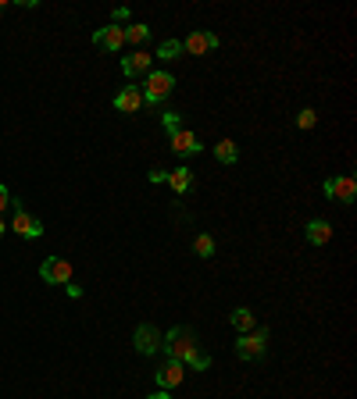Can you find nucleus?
Masks as SVG:
<instances>
[{
    "mask_svg": "<svg viewBox=\"0 0 357 399\" xmlns=\"http://www.w3.org/2000/svg\"><path fill=\"white\" fill-rule=\"evenodd\" d=\"M168 360H178V363H190L197 353H200V343H197V331L190 324H175L168 335H165V346Z\"/></svg>",
    "mask_w": 357,
    "mask_h": 399,
    "instance_id": "1",
    "label": "nucleus"
},
{
    "mask_svg": "<svg viewBox=\"0 0 357 399\" xmlns=\"http://www.w3.org/2000/svg\"><path fill=\"white\" fill-rule=\"evenodd\" d=\"M264 350H268V328H254L236 339V357L240 360H257L264 357Z\"/></svg>",
    "mask_w": 357,
    "mask_h": 399,
    "instance_id": "2",
    "label": "nucleus"
},
{
    "mask_svg": "<svg viewBox=\"0 0 357 399\" xmlns=\"http://www.w3.org/2000/svg\"><path fill=\"white\" fill-rule=\"evenodd\" d=\"M172 89H175V79L168 72H151V75H146V86L139 89V93H143V104H161Z\"/></svg>",
    "mask_w": 357,
    "mask_h": 399,
    "instance_id": "3",
    "label": "nucleus"
},
{
    "mask_svg": "<svg viewBox=\"0 0 357 399\" xmlns=\"http://www.w3.org/2000/svg\"><path fill=\"white\" fill-rule=\"evenodd\" d=\"M40 279L50 282V285H68L72 282V260L65 257H47L40 264Z\"/></svg>",
    "mask_w": 357,
    "mask_h": 399,
    "instance_id": "4",
    "label": "nucleus"
},
{
    "mask_svg": "<svg viewBox=\"0 0 357 399\" xmlns=\"http://www.w3.org/2000/svg\"><path fill=\"white\" fill-rule=\"evenodd\" d=\"M132 343H136V350H139L143 357H154V353L165 346V335H161L154 324H136V331H132Z\"/></svg>",
    "mask_w": 357,
    "mask_h": 399,
    "instance_id": "5",
    "label": "nucleus"
},
{
    "mask_svg": "<svg viewBox=\"0 0 357 399\" xmlns=\"http://www.w3.org/2000/svg\"><path fill=\"white\" fill-rule=\"evenodd\" d=\"M321 189H325V196H329V200L354 203V196H357V182H354L350 175H340V178H325V182H321Z\"/></svg>",
    "mask_w": 357,
    "mask_h": 399,
    "instance_id": "6",
    "label": "nucleus"
},
{
    "mask_svg": "<svg viewBox=\"0 0 357 399\" xmlns=\"http://www.w3.org/2000/svg\"><path fill=\"white\" fill-rule=\"evenodd\" d=\"M93 47L97 50H107V54L122 50L126 47V25H104V29H97V33H93Z\"/></svg>",
    "mask_w": 357,
    "mask_h": 399,
    "instance_id": "7",
    "label": "nucleus"
},
{
    "mask_svg": "<svg viewBox=\"0 0 357 399\" xmlns=\"http://www.w3.org/2000/svg\"><path fill=\"white\" fill-rule=\"evenodd\" d=\"M211 50H218V36L215 33H204V29H197V33H190L183 40V54L204 57V54H211Z\"/></svg>",
    "mask_w": 357,
    "mask_h": 399,
    "instance_id": "8",
    "label": "nucleus"
},
{
    "mask_svg": "<svg viewBox=\"0 0 357 399\" xmlns=\"http://www.w3.org/2000/svg\"><path fill=\"white\" fill-rule=\"evenodd\" d=\"M11 232H18L22 239H40L43 235V221L36 218V214H29V210H15V221H11Z\"/></svg>",
    "mask_w": 357,
    "mask_h": 399,
    "instance_id": "9",
    "label": "nucleus"
},
{
    "mask_svg": "<svg viewBox=\"0 0 357 399\" xmlns=\"http://www.w3.org/2000/svg\"><path fill=\"white\" fill-rule=\"evenodd\" d=\"M151 65H154V57L146 54V50H132L129 57H122V72L129 79H139V75H151Z\"/></svg>",
    "mask_w": 357,
    "mask_h": 399,
    "instance_id": "10",
    "label": "nucleus"
},
{
    "mask_svg": "<svg viewBox=\"0 0 357 399\" xmlns=\"http://www.w3.org/2000/svg\"><path fill=\"white\" fill-rule=\"evenodd\" d=\"M186 363H178V360H165L158 371H154V378H158V385L161 389H175V385H183V378H186V371H183Z\"/></svg>",
    "mask_w": 357,
    "mask_h": 399,
    "instance_id": "11",
    "label": "nucleus"
},
{
    "mask_svg": "<svg viewBox=\"0 0 357 399\" xmlns=\"http://www.w3.org/2000/svg\"><path fill=\"white\" fill-rule=\"evenodd\" d=\"M114 107L122 111V114H136L143 107V93L136 86H126V89H118V97H114Z\"/></svg>",
    "mask_w": 357,
    "mask_h": 399,
    "instance_id": "12",
    "label": "nucleus"
},
{
    "mask_svg": "<svg viewBox=\"0 0 357 399\" xmlns=\"http://www.w3.org/2000/svg\"><path fill=\"white\" fill-rule=\"evenodd\" d=\"M172 150L178 153V157H190V153H200L204 146H200V139H197L193 132H186V129H178V132L172 136Z\"/></svg>",
    "mask_w": 357,
    "mask_h": 399,
    "instance_id": "13",
    "label": "nucleus"
},
{
    "mask_svg": "<svg viewBox=\"0 0 357 399\" xmlns=\"http://www.w3.org/2000/svg\"><path fill=\"white\" fill-rule=\"evenodd\" d=\"M304 235H307L311 247H325V242L333 239V225H329V221H321V218H314V221H307Z\"/></svg>",
    "mask_w": 357,
    "mask_h": 399,
    "instance_id": "14",
    "label": "nucleus"
},
{
    "mask_svg": "<svg viewBox=\"0 0 357 399\" xmlns=\"http://www.w3.org/2000/svg\"><path fill=\"white\" fill-rule=\"evenodd\" d=\"M229 321H232V328L240 331V335H247V331L257 328V314L250 311V306H236V311L229 314Z\"/></svg>",
    "mask_w": 357,
    "mask_h": 399,
    "instance_id": "15",
    "label": "nucleus"
},
{
    "mask_svg": "<svg viewBox=\"0 0 357 399\" xmlns=\"http://www.w3.org/2000/svg\"><path fill=\"white\" fill-rule=\"evenodd\" d=\"M165 182H168L178 196H183V193H190V186H193V171H190V168H175V171H168Z\"/></svg>",
    "mask_w": 357,
    "mask_h": 399,
    "instance_id": "16",
    "label": "nucleus"
},
{
    "mask_svg": "<svg viewBox=\"0 0 357 399\" xmlns=\"http://www.w3.org/2000/svg\"><path fill=\"white\" fill-rule=\"evenodd\" d=\"M146 40H151V25H143V22H132V25H126V43H132V47H143Z\"/></svg>",
    "mask_w": 357,
    "mask_h": 399,
    "instance_id": "17",
    "label": "nucleus"
},
{
    "mask_svg": "<svg viewBox=\"0 0 357 399\" xmlns=\"http://www.w3.org/2000/svg\"><path fill=\"white\" fill-rule=\"evenodd\" d=\"M215 157H218L222 164H236V161H240V150H236L232 139H222V143L215 146Z\"/></svg>",
    "mask_w": 357,
    "mask_h": 399,
    "instance_id": "18",
    "label": "nucleus"
},
{
    "mask_svg": "<svg viewBox=\"0 0 357 399\" xmlns=\"http://www.w3.org/2000/svg\"><path fill=\"white\" fill-rule=\"evenodd\" d=\"M154 57H161V61H178V57H183V40H165Z\"/></svg>",
    "mask_w": 357,
    "mask_h": 399,
    "instance_id": "19",
    "label": "nucleus"
},
{
    "mask_svg": "<svg viewBox=\"0 0 357 399\" xmlns=\"http://www.w3.org/2000/svg\"><path fill=\"white\" fill-rule=\"evenodd\" d=\"M193 250H197V257H215V235L200 232V235L193 239Z\"/></svg>",
    "mask_w": 357,
    "mask_h": 399,
    "instance_id": "20",
    "label": "nucleus"
},
{
    "mask_svg": "<svg viewBox=\"0 0 357 399\" xmlns=\"http://www.w3.org/2000/svg\"><path fill=\"white\" fill-rule=\"evenodd\" d=\"M161 125H165V132H168V136H175L178 129H183V114H175V111H165V114H161Z\"/></svg>",
    "mask_w": 357,
    "mask_h": 399,
    "instance_id": "21",
    "label": "nucleus"
},
{
    "mask_svg": "<svg viewBox=\"0 0 357 399\" xmlns=\"http://www.w3.org/2000/svg\"><path fill=\"white\" fill-rule=\"evenodd\" d=\"M314 125H318V114L311 107H304L301 114H296V129H314Z\"/></svg>",
    "mask_w": 357,
    "mask_h": 399,
    "instance_id": "22",
    "label": "nucleus"
},
{
    "mask_svg": "<svg viewBox=\"0 0 357 399\" xmlns=\"http://www.w3.org/2000/svg\"><path fill=\"white\" fill-rule=\"evenodd\" d=\"M190 367H193V371H207V367H211V357H207V353H197V357L190 360Z\"/></svg>",
    "mask_w": 357,
    "mask_h": 399,
    "instance_id": "23",
    "label": "nucleus"
},
{
    "mask_svg": "<svg viewBox=\"0 0 357 399\" xmlns=\"http://www.w3.org/2000/svg\"><path fill=\"white\" fill-rule=\"evenodd\" d=\"M11 207V193H8V186H4V182H0V214H4Z\"/></svg>",
    "mask_w": 357,
    "mask_h": 399,
    "instance_id": "24",
    "label": "nucleus"
},
{
    "mask_svg": "<svg viewBox=\"0 0 357 399\" xmlns=\"http://www.w3.org/2000/svg\"><path fill=\"white\" fill-rule=\"evenodd\" d=\"M122 22H129V8H114V22L111 25H122Z\"/></svg>",
    "mask_w": 357,
    "mask_h": 399,
    "instance_id": "25",
    "label": "nucleus"
},
{
    "mask_svg": "<svg viewBox=\"0 0 357 399\" xmlns=\"http://www.w3.org/2000/svg\"><path fill=\"white\" fill-rule=\"evenodd\" d=\"M165 178H168V171H161V168L151 171V182H165Z\"/></svg>",
    "mask_w": 357,
    "mask_h": 399,
    "instance_id": "26",
    "label": "nucleus"
},
{
    "mask_svg": "<svg viewBox=\"0 0 357 399\" xmlns=\"http://www.w3.org/2000/svg\"><path fill=\"white\" fill-rule=\"evenodd\" d=\"M146 399H172V396H168V389H158V392H151Z\"/></svg>",
    "mask_w": 357,
    "mask_h": 399,
    "instance_id": "27",
    "label": "nucleus"
},
{
    "mask_svg": "<svg viewBox=\"0 0 357 399\" xmlns=\"http://www.w3.org/2000/svg\"><path fill=\"white\" fill-rule=\"evenodd\" d=\"M4 8H8V4H4V0H0V15H4Z\"/></svg>",
    "mask_w": 357,
    "mask_h": 399,
    "instance_id": "28",
    "label": "nucleus"
},
{
    "mask_svg": "<svg viewBox=\"0 0 357 399\" xmlns=\"http://www.w3.org/2000/svg\"><path fill=\"white\" fill-rule=\"evenodd\" d=\"M4 228H8V225H4V221H0V235H4Z\"/></svg>",
    "mask_w": 357,
    "mask_h": 399,
    "instance_id": "29",
    "label": "nucleus"
}]
</instances>
